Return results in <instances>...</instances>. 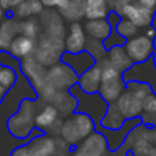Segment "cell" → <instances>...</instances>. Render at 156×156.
Wrapping results in <instances>:
<instances>
[{"instance_id":"9","label":"cell","mask_w":156,"mask_h":156,"mask_svg":"<svg viewBox=\"0 0 156 156\" xmlns=\"http://www.w3.org/2000/svg\"><path fill=\"white\" fill-rule=\"evenodd\" d=\"M86 47V37L85 30L78 22H73L70 26V33L66 40V51L71 54H78L82 52Z\"/></svg>"},{"instance_id":"14","label":"cell","mask_w":156,"mask_h":156,"mask_svg":"<svg viewBox=\"0 0 156 156\" xmlns=\"http://www.w3.org/2000/svg\"><path fill=\"white\" fill-rule=\"evenodd\" d=\"M22 70L25 74H27L29 80L32 81V83L36 86L37 89H41L44 83V78H45V73H44V69L41 65H38L36 62V59L32 58H26V59L22 62Z\"/></svg>"},{"instance_id":"17","label":"cell","mask_w":156,"mask_h":156,"mask_svg":"<svg viewBox=\"0 0 156 156\" xmlns=\"http://www.w3.org/2000/svg\"><path fill=\"white\" fill-rule=\"evenodd\" d=\"M107 0H86L85 18L86 19H103L107 18L110 12Z\"/></svg>"},{"instance_id":"6","label":"cell","mask_w":156,"mask_h":156,"mask_svg":"<svg viewBox=\"0 0 156 156\" xmlns=\"http://www.w3.org/2000/svg\"><path fill=\"white\" fill-rule=\"evenodd\" d=\"M62 62L66 63L67 66H70L77 76H82L86 70L92 67L94 65V59L96 58L90 54V52H78V54H71V52H65L62 54Z\"/></svg>"},{"instance_id":"33","label":"cell","mask_w":156,"mask_h":156,"mask_svg":"<svg viewBox=\"0 0 156 156\" xmlns=\"http://www.w3.org/2000/svg\"><path fill=\"white\" fill-rule=\"evenodd\" d=\"M10 44L11 43H8V41L5 40V38L3 37L2 34H0V51H4V49H7V51H8V48H10Z\"/></svg>"},{"instance_id":"10","label":"cell","mask_w":156,"mask_h":156,"mask_svg":"<svg viewBox=\"0 0 156 156\" xmlns=\"http://www.w3.org/2000/svg\"><path fill=\"white\" fill-rule=\"evenodd\" d=\"M125 88H126V82H125L123 76H122L118 78H114V80L101 81L99 93L101 94L107 101L112 103V101H115V100H118V97L123 93Z\"/></svg>"},{"instance_id":"30","label":"cell","mask_w":156,"mask_h":156,"mask_svg":"<svg viewBox=\"0 0 156 156\" xmlns=\"http://www.w3.org/2000/svg\"><path fill=\"white\" fill-rule=\"evenodd\" d=\"M11 156H38V155H36L29 145H23V147H21V148H16L15 151L11 154Z\"/></svg>"},{"instance_id":"15","label":"cell","mask_w":156,"mask_h":156,"mask_svg":"<svg viewBox=\"0 0 156 156\" xmlns=\"http://www.w3.org/2000/svg\"><path fill=\"white\" fill-rule=\"evenodd\" d=\"M108 59L112 62V65L118 69L121 73H125L130 66L133 65L132 58L129 56L125 45H118V47H112L108 51Z\"/></svg>"},{"instance_id":"40","label":"cell","mask_w":156,"mask_h":156,"mask_svg":"<svg viewBox=\"0 0 156 156\" xmlns=\"http://www.w3.org/2000/svg\"><path fill=\"white\" fill-rule=\"evenodd\" d=\"M126 2H129V3H133V2H137V0H126Z\"/></svg>"},{"instance_id":"32","label":"cell","mask_w":156,"mask_h":156,"mask_svg":"<svg viewBox=\"0 0 156 156\" xmlns=\"http://www.w3.org/2000/svg\"><path fill=\"white\" fill-rule=\"evenodd\" d=\"M145 34L148 36L149 38H152V40H154V38L156 37V27L152 26V25H151V26H148V27H147V30H145Z\"/></svg>"},{"instance_id":"37","label":"cell","mask_w":156,"mask_h":156,"mask_svg":"<svg viewBox=\"0 0 156 156\" xmlns=\"http://www.w3.org/2000/svg\"><path fill=\"white\" fill-rule=\"evenodd\" d=\"M3 18H4V8H3L2 4H0V22L3 21Z\"/></svg>"},{"instance_id":"8","label":"cell","mask_w":156,"mask_h":156,"mask_svg":"<svg viewBox=\"0 0 156 156\" xmlns=\"http://www.w3.org/2000/svg\"><path fill=\"white\" fill-rule=\"evenodd\" d=\"M76 71L73 69L65 67V66H55L54 69H51L48 73V82L51 85H54L55 88H63L67 85H73L77 82L76 78Z\"/></svg>"},{"instance_id":"31","label":"cell","mask_w":156,"mask_h":156,"mask_svg":"<svg viewBox=\"0 0 156 156\" xmlns=\"http://www.w3.org/2000/svg\"><path fill=\"white\" fill-rule=\"evenodd\" d=\"M140 4H143V5H145V7H148V8H151V10H156V0H137Z\"/></svg>"},{"instance_id":"19","label":"cell","mask_w":156,"mask_h":156,"mask_svg":"<svg viewBox=\"0 0 156 156\" xmlns=\"http://www.w3.org/2000/svg\"><path fill=\"white\" fill-rule=\"evenodd\" d=\"M125 121H126V118L118 110L116 104H110L107 114L101 119V125H103V127H105L108 130H116L125 123Z\"/></svg>"},{"instance_id":"12","label":"cell","mask_w":156,"mask_h":156,"mask_svg":"<svg viewBox=\"0 0 156 156\" xmlns=\"http://www.w3.org/2000/svg\"><path fill=\"white\" fill-rule=\"evenodd\" d=\"M36 44L34 38L27 37V36H16L10 44V54H12L15 58H27L29 55H32L34 52Z\"/></svg>"},{"instance_id":"27","label":"cell","mask_w":156,"mask_h":156,"mask_svg":"<svg viewBox=\"0 0 156 156\" xmlns=\"http://www.w3.org/2000/svg\"><path fill=\"white\" fill-rule=\"evenodd\" d=\"M151 144H149L148 138H140V140L136 141L133 152H136V156H148L149 151H151Z\"/></svg>"},{"instance_id":"18","label":"cell","mask_w":156,"mask_h":156,"mask_svg":"<svg viewBox=\"0 0 156 156\" xmlns=\"http://www.w3.org/2000/svg\"><path fill=\"white\" fill-rule=\"evenodd\" d=\"M27 145L32 148V151L38 156H51L55 152V141L52 138H48L47 136H37L32 143H29Z\"/></svg>"},{"instance_id":"20","label":"cell","mask_w":156,"mask_h":156,"mask_svg":"<svg viewBox=\"0 0 156 156\" xmlns=\"http://www.w3.org/2000/svg\"><path fill=\"white\" fill-rule=\"evenodd\" d=\"M85 3L86 0H70L69 5L60 12L63 14V16L66 19L77 22L78 19L85 16Z\"/></svg>"},{"instance_id":"16","label":"cell","mask_w":156,"mask_h":156,"mask_svg":"<svg viewBox=\"0 0 156 156\" xmlns=\"http://www.w3.org/2000/svg\"><path fill=\"white\" fill-rule=\"evenodd\" d=\"M44 10L43 0H23L21 4L12 8L15 18H30L33 15L41 14Z\"/></svg>"},{"instance_id":"24","label":"cell","mask_w":156,"mask_h":156,"mask_svg":"<svg viewBox=\"0 0 156 156\" xmlns=\"http://www.w3.org/2000/svg\"><path fill=\"white\" fill-rule=\"evenodd\" d=\"M21 32L22 34L27 36V37L34 38L40 32V25L34 18H27L21 23Z\"/></svg>"},{"instance_id":"36","label":"cell","mask_w":156,"mask_h":156,"mask_svg":"<svg viewBox=\"0 0 156 156\" xmlns=\"http://www.w3.org/2000/svg\"><path fill=\"white\" fill-rule=\"evenodd\" d=\"M5 90H7V88H5V86H3V85H0V100H2L3 97H4Z\"/></svg>"},{"instance_id":"22","label":"cell","mask_w":156,"mask_h":156,"mask_svg":"<svg viewBox=\"0 0 156 156\" xmlns=\"http://www.w3.org/2000/svg\"><path fill=\"white\" fill-rule=\"evenodd\" d=\"M19 32H21V23L16 22L14 18H7L5 21H3L2 23H0V34H2L8 43H11V41L16 37V34H18Z\"/></svg>"},{"instance_id":"28","label":"cell","mask_w":156,"mask_h":156,"mask_svg":"<svg viewBox=\"0 0 156 156\" xmlns=\"http://www.w3.org/2000/svg\"><path fill=\"white\" fill-rule=\"evenodd\" d=\"M144 110L147 112H151V114H156V93L152 92L151 94L144 99Z\"/></svg>"},{"instance_id":"29","label":"cell","mask_w":156,"mask_h":156,"mask_svg":"<svg viewBox=\"0 0 156 156\" xmlns=\"http://www.w3.org/2000/svg\"><path fill=\"white\" fill-rule=\"evenodd\" d=\"M43 3L45 7H58L59 11H62L69 5L70 0H43Z\"/></svg>"},{"instance_id":"4","label":"cell","mask_w":156,"mask_h":156,"mask_svg":"<svg viewBox=\"0 0 156 156\" xmlns=\"http://www.w3.org/2000/svg\"><path fill=\"white\" fill-rule=\"evenodd\" d=\"M123 18H127L133 22L134 25H137L138 27H148L152 25L154 21V10L145 7V5L140 4L138 2L129 3L126 2L121 7V10L118 11Z\"/></svg>"},{"instance_id":"13","label":"cell","mask_w":156,"mask_h":156,"mask_svg":"<svg viewBox=\"0 0 156 156\" xmlns=\"http://www.w3.org/2000/svg\"><path fill=\"white\" fill-rule=\"evenodd\" d=\"M85 32L90 36L92 38L104 41L108 36L112 32V26L110 25V22L107 21V18L103 19H88V22L85 23Z\"/></svg>"},{"instance_id":"35","label":"cell","mask_w":156,"mask_h":156,"mask_svg":"<svg viewBox=\"0 0 156 156\" xmlns=\"http://www.w3.org/2000/svg\"><path fill=\"white\" fill-rule=\"evenodd\" d=\"M22 2H23V0H11V2H10V8L16 7V5H18V4H21Z\"/></svg>"},{"instance_id":"11","label":"cell","mask_w":156,"mask_h":156,"mask_svg":"<svg viewBox=\"0 0 156 156\" xmlns=\"http://www.w3.org/2000/svg\"><path fill=\"white\" fill-rule=\"evenodd\" d=\"M78 82H80L78 85L86 93H96L100 89V83H101V67H100V65H93L89 70H86L81 76V80Z\"/></svg>"},{"instance_id":"1","label":"cell","mask_w":156,"mask_h":156,"mask_svg":"<svg viewBox=\"0 0 156 156\" xmlns=\"http://www.w3.org/2000/svg\"><path fill=\"white\" fill-rule=\"evenodd\" d=\"M33 115H34L33 103L30 100H23L18 112L11 116L8 121V129H10L11 134L15 136L16 138L27 137L30 130H33Z\"/></svg>"},{"instance_id":"39","label":"cell","mask_w":156,"mask_h":156,"mask_svg":"<svg viewBox=\"0 0 156 156\" xmlns=\"http://www.w3.org/2000/svg\"><path fill=\"white\" fill-rule=\"evenodd\" d=\"M152 58H154V60H155V65H156V48H155V52H154V56H152Z\"/></svg>"},{"instance_id":"34","label":"cell","mask_w":156,"mask_h":156,"mask_svg":"<svg viewBox=\"0 0 156 156\" xmlns=\"http://www.w3.org/2000/svg\"><path fill=\"white\" fill-rule=\"evenodd\" d=\"M10 2L11 0H0V4H2V7L4 10H7V8H10Z\"/></svg>"},{"instance_id":"2","label":"cell","mask_w":156,"mask_h":156,"mask_svg":"<svg viewBox=\"0 0 156 156\" xmlns=\"http://www.w3.org/2000/svg\"><path fill=\"white\" fill-rule=\"evenodd\" d=\"M123 80L125 82H129V81L145 82L152 86L156 93V65L154 58H149L145 62L133 63L123 73Z\"/></svg>"},{"instance_id":"23","label":"cell","mask_w":156,"mask_h":156,"mask_svg":"<svg viewBox=\"0 0 156 156\" xmlns=\"http://www.w3.org/2000/svg\"><path fill=\"white\" fill-rule=\"evenodd\" d=\"M115 29H116V32H118L119 34L123 36L126 40H129V38H132V37H134V36H137L138 29H140V27H138L137 25L133 23L130 19L123 18V16H122L121 22L118 23V26H116Z\"/></svg>"},{"instance_id":"3","label":"cell","mask_w":156,"mask_h":156,"mask_svg":"<svg viewBox=\"0 0 156 156\" xmlns=\"http://www.w3.org/2000/svg\"><path fill=\"white\" fill-rule=\"evenodd\" d=\"M125 48H126L127 54L132 58L133 62L140 63V62H145L149 58L154 56L156 47L152 38H149L147 34H143L129 38L126 41V44H125Z\"/></svg>"},{"instance_id":"26","label":"cell","mask_w":156,"mask_h":156,"mask_svg":"<svg viewBox=\"0 0 156 156\" xmlns=\"http://www.w3.org/2000/svg\"><path fill=\"white\" fill-rule=\"evenodd\" d=\"M15 80H16L15 70L8 67H0V85L10 89L15 83Z\"/></svg>"},{"instance_id":"5","label":"cell","mask_w":156,"mask_h":156,"mask_svg":"<svg viewBox=\"0 0 156 156\" xmlns=\"http://www.w3.org/2000/svg\"><path fill=\"white\" fill-rule=\"evenodd\" d=\"M115 104L126 119L137 118L144 110V99H141L138 94H136L129 89L118 97Z\"/></svg>"},{"instance_id":"21","label":"cell","mask_w":156,"mask_h":156,"mask_svg":"<svg viewBox=\"0 0 156 156\" xmlns=\"http://www.w3.org/2000/svg\"><path fill=\"white\" fill-rule=\"evenodd\" d=\"M59 116V112H58L56 107L54 105H47L41 112H38L36 115V125H37L38 129H47L49 127L52 123H55V121Z\"/></svg>"},{"instance_id":"38","label":"cell","mask_w":156,"mask_h":156,"mask_svg":"<svg viewBox=\"0 0 156 156\" xmlns=\"http://www.w3.org/2000/svg\"><path fill=\"white\" fill-rule=\"evenodd\" d=\"M152 26L156 27V10H155V12H154V21H152Z\"/></svg>"},{"instance_id":"25","label":"cell","mask_w":156,"mask_h":156,"mask_svg":"<svg viewBox=\"0 0 156 156\" xmlns=\"http://www.w3.org/2000/svg\"><path fill=\"white\" fill-rule=\"evenodd\" d=\"M126 41H127V40L123 37V36H121L118 32H116V29H112L111 34L108 36V37L105 38L104 41H103V44H104V48L107 49V51H110L112 47L125 45V44H126Z\"/></svg>"},{"instance_id":"7","label":"cell","mask_w":156,"mask_h":156,"mask_svg":"<svg viewBox=\"0 0 156 156\" xmlns=\"http://www.w3.org/2000/svg\"><path fill=\"white\" fill-rule=\"evenodd\" d=\"M108 145V141L104 136L93 133L85 140L74 156H103Z\"/></svg>"}]
</instances>
